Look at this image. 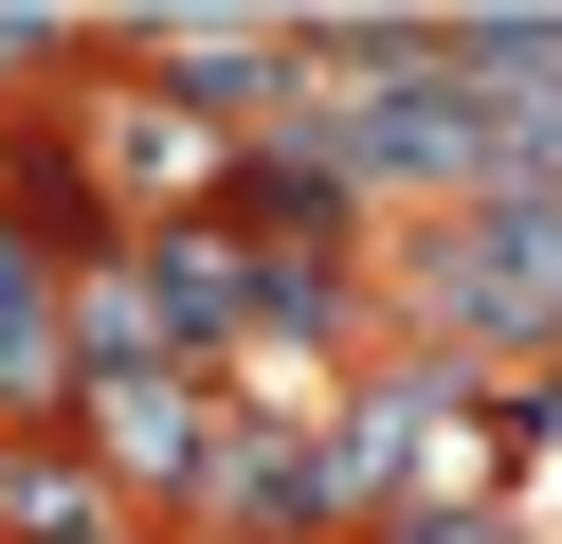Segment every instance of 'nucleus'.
<instances>
[{"mask_svg": "<svg viewBox=\"0 0 562 544\" xmlns=\"http://www.w3.org/2000/svg\"><path fill=\"white\" fill-rule=\"evenodd\" d=\"M91 454H110V471H182V454H200V381H182V363L91 381Z\"/></svg>", "mask_w": 562, "mask_h": 544, "instance_id": "1", "label": "nucleus"}, {"mask_svg": "<svg viewBox=\"0 0 562 544\" xmlns=\"http://www.w3.org/2000/svg\"><path fill=\"white\" fill-rule=\"evenodd\" d=\"M55 381H74V345H55V273L0 236V418H37Z\"/></svg>", "mask_w": 562, "mask_h": 544, "instance_id": "2", "label": "nucleus"}]
</instances>
